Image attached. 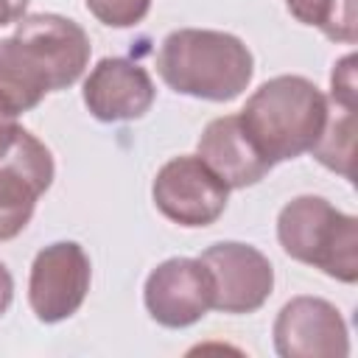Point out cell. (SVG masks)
Masks as SVG:
<instances>
[{"mask_svg":"<svg viewBox=\"0 0 358 358\" xmlns=\"http://www.w3.org/2000/svg\"><path fill=\"white\" fill-rule=\"evenodd\" d=\"M81 98L95 120L120 123L143 117L154 106L157 90L143 64L123 56H106L84 78Z\"/></svg>","mask_w":358,"mask_h":358,"instance_id":"cell-11","label":"cell"},{"mask_svg":"<svg viewBox=\"0 0 358 358\" xmlns=\"http://www.w3.org/2000/svg\"><path fill=\"white\" fill-rule=\"evenodd\" d=\"M25 6H28V0H0V28L20 22L25 17Z\"/></svg>","mask_w":358,"mask_h":358,"instance_id":"cell-19","label":"cell"},{"mask_svg":"<svg viewBox=\"0 0 358 358\" xmlns=\"http://www.w3.org/2000/svg\"><path fill=\"white\" fill-rule=\"evenodd\" d=\"M330 98L336 106L355 109V56H344L330 76Z\"/></svg>","mask_w":358,"mask_h":358,"instance_id":"cell-17","label":"cell"},{"mask_svg":"<svg viewBox=\"0 0 358 358\" xmlns=\"http://www.w3.org/2000/svg\"><path fill=\"white\" fill-rule=\"evenodd\" d=\"M327 115L330 103L324 92L305 76L268 78L238 112L241 126L271 165L313 151Z\"/></svg>","mask_w":358,"mask_h":358,"instance_id":"cell-2","label":"cell"},{"mask_svg":"<svg viewBox=\"0 0 358 358\" xmlns=\"http://www.w3.org/2000/svg\"><path fill=\"white\" fill-rule=\"evenodd\" d=\"M90 14L109 28H131L145 20L151 0H84Z\"/></svg>","mask_w":358,"mask_h":358,"instance_id":"cell-16","label":"cell"},{"mask_svg":"<svg viewBox=\"0 0 358 358\" xmlns=\"http://www.w3.org/2000/svg\"><path fill=\"white\" fill-rule=\"evenodd\" d=\"M210 274L213 310L255 313L266 305L274 288V268L268 257L241 241H218L199 257Z\"/></svg>","mask_w":358,"mask_h":358,"instance_id":"cell-7","label":"cell"},{"mask_svg":"<svg viewBox=\"0 0 358 358\" xmlns=\"http://www.w3.org/2000/svg\"><path fill=\"white\" fill-rule=\"evenodd\" d=\"M92 266L76 241H56L36 252L28 277V305L45 324L70 319L87 299Z\"/></svg>","mask_w":358,"mask_h":358,"instance_id":"cell-6","label":"cell"},{"mask_svg":"<svg viewBox=\"0 0 358 358\" xmlns=\"http://www.w3.org/2000/svg\"><path fill=\"white\" fill-rule=\"evenodd\" d=\"M20 112L11 101H6L0 95V157H6L11 151V145L17 143L20 137Z\"/></svg>","mask_w":358,"mask_h":358,"instance_id":"cell-18","label":"cell"},{"mask_svg":"<svg viewBox=\"0 0 358 358\" xmlns=\"http://www.w3.org/2000/svg\"><path fill=\"white\" fill-rule=\"evenodd\" d=\"M0 95L6 101H11L20 115L34 109V106H39V101L48 95V90L20 62L11 36L0 39Z\"/></svg>","mask_w":358,"mask_h":358,"instance_id":"cell-15","label":"cell"},{"mask_svg":"<svg viewBox=\"0 0 358 358\" xmlns=\"http://www.w3.org/2000/svg\"><path fill=\"white\" fill-rule=\"evenodd\" d=\"M151 199L157 210L179 227H210L224 215L229 187L199 154H185L157 171Z\"/></svg>","mask_w":358,"mask_h":358,"instance_id":"cell-5","label":"cell"},{"mask_svg":"<svg viewBox=\"0 0 358 358\" xmlns=\"http://www.w3.org/2000/svg\"><path fill=\"white\" fill-rule=\"evenodd\" d=\"M274 350L282 358H347V324L327 299L294 296L274 319Z\"/></svg>","mask_w":358,"mask_h":358,"instance_id":"cell-10","label":"cell"},{"mask_svg":"<svg viewBox=\"0 0 358 358\" xmlns=\"http://www.w3.org/2000/svg\"><path fill=\"white\" fill-rule=\"evenodd\" d=\"M352 134H355V109L338 106V112L327 115L324 131H322V137H319V143L313 145L310 154L324 168L338 171L344 179H350L352 176V171H350V162H352Z\"/></svg>","mask_w":358,"mask_h":358,"instance_id":"cell-14","label":"cell"},{"mask_svg":"<svg viewBox=\"0 0 358 358\" xmlns=\"http://www.w3.org/2000/svg\"><path fill=\"white\" fill-rule=\"evenodd\" d=\"M11 299H14V277H11V271L0 263V316L8 310Z\"/></svg>","mask_w":358,"mask_h":358,"instance_id":"cell-20","label":"cell"},{"mask_svg":"<svg viewBox=\"0 0 358 358\" xmlns=\"http://www.w3.org/2000/svg\"><path fill=\"white\" fill-rule=\"evenodd\" d=\"M11 42L22 64L48 92L73 87L84 76L92 53L90 36L76 20L45 11L25 14L17 22Z\"/></svg>","mask_w":358,"mask_h":358,"instance_id":"cell-4","label":"cell"},{"mask_svg":"<svg viewBox=\"0 0 358 358\" xmlns=\"http://www.w3.org/2000/svg\"><path fill=\"white\" fill-rule=\"evenodd\" d=\"M291 17L302 25L319 28L333 42H355V3L352 0H285Z\"/></svg>","mask_w":358,"mask_h":358,"instance_id":"cell-13","label":"cell"},{"mask_svg":"<svg viewBox=\"0 0 358 358\" xmlns=\"http://www.w3.org/2000/svg\"><path fill=\"white\" fill-rule=\"evenodd\" d=\"M53 173L50 148L20 129L11 151L0 157V241H11L28 227L39 196L53 185Z\"/></svg>","mask_w":358,"mask_h":358,"instance_id":"cell-8","label":"cell"},{"mask_svg":"<svg viewBox=\"0 0 358 358\" xmlns=\"http://www.w3.org/2000/svg\"><path fill=\"white\" fill-rule=\"evenodd\" d=\"M196 151L210 165V171L218 179H224L229 190L257 185L274 168L252 143L238 115H224L210 120L199 137Z\"/></svg>","mask_w":358,"mask_h":358,"instance_id":"cell-12","label":"cell"},{"mask_svg":"<svg viewBox=\"0 0 358 358\" xmlns=\"http://www.w3.org/2000/svg\"><path fill=\"white\" fill-rule=\"evenodd\" d=\"M282 252L338 282L358 280V218L322 196H296L277 215Z\"/></svg>","mask_w":358,"mask_h":358,"instance_id":"cell-3","label":"cell"},{"mask_svg":"<svg viewBox=\"0 0 358 358\" xmlns=\"http://www.w3.org/2000/svg\"><path fill=\"white\" fill-rule=\"evenodd\" d=\"M148 316L171 330L190 327L213 308V285L199 257H171L151 268L143 288Z\"/></svg>","mask_w":358,"mask_h":358,"instance_id":"cell-9","label":"cell"},{"mask_svg":"<svg viewBox=\"0 0 358 358\" xmlns=\"http://www.w3.org/2000/svg\"><path fill=\"white\" fill-rule=\"evenodd\" d=\"M157 73L179 95L224 103L249 87L255 59L252 50L227 31L179 28L159 45Z\"/></svg>","mask_w":358,"mask_h":358,"instance_id":"cell-1","label":"cell"}]
</instances>
